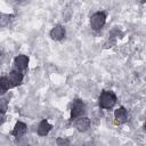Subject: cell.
Instances as JSON below:
<instances>
[{"label": "cell", "instance_id": "9c48e42d", "mask_svg": "<svg viewBox=\"0 0 146 146\" xmlns=\"http://www.w3.org/2000/svg\"><path fill=\"white\" fill-rule=\"evenodd\" d=\"M52 125L47 121V120H42L39 124V128H38V133L39 136H46L48 135V132L51 130Z\"/></svg>", "mask_w": 146, "mask_h": 146}, {"label": "cell", "instance_id": "ba28073f", "mask_svg": "<svg viewBox=\"0 0 146 146\" xmlns=\"http://www.w3.org/2000/svg\"><path fill=\"white\" fill-rule=\"evenodd\" d=\"M26 130H27L26 124H25L24 122L18 121V122H16V124H15V128H14V130H13V135H14L16 138H19V137H22V136L25 135Z\"/></svg>", "mask_w": 146, "mask_h": 146}, {"label": "cell", "instance_id": "7a4b0ae2", "mask_svg": "<svg viewBox=\"0 0 146 146\" xmlns=\"http://www.w3.org/2000/svg\"><path fill=\"white\" fill-rule=\"evenodd\" d=\"M105 22H106V15H105V13H103V11L95 13L91 16V18H90L91 29L95 30V31H98V30H100L105 25Z\"/></svg>", "mask_w": 146, "mask_h": 146}, {"label": "cell", "instance_id": "6da1fadb", "mask_svg": "<svg viewBox=\"0 0 146 146\" xmlns=\"http://www.w3.org/2000/svg\"><path fill=\"white\" fill-rule=\"evenodd\" d=\"M116 104V96L111 90H104L99 96V106L105 110L112 108Z\"/></svg>", "mask_w": 146, "mask_h": 146}, {"label": "cell", "instance_id": "5b68a950", "mask_svg": "<svg viewBox=\"0 0 146 146\" xmlns=\"http://www.w3.org/2000/svg\"><path fill=\"white\" fill-rule=\"evenodd\" d=\"M9 82H10V87H16L18 84H21L22 80H23V74L19 72V70H14L9 73Z\"/></svg>", "mask_w": 146, "mask_h": 146}, {"label": "cell", "instance_id": "3957f363", "mask_svg": "<svg viewBox=\"0 0 146 146\" xmlns=\"http://www.w3.org/2000/svg\"><path fill=\"white\" fill-rule=\"evenodd\" d=\"M84 110H86V106L83 104L82 100L80 99H75L72 104V110H71V119H76L79 116H81L83 113H84Z\"/></svg>", "mask_w": 146, "mask_h": 146}, {"label": "cell", "instance_id": "5bb4252c", "mask_svg": "<svg viewBox=\"0 0 146 146\" xmlns=\"http://www.w3.org/2000/svg\"><path fill=\"white\" fill-rule=\"evenodd\" d=\"M145 129H146V123H145Z\"/></svg>", "mask_w": 146, "mask_h": 146}, {"label": "cell", "instance_id": "8992f818", "mask_svg": "<svg viewBox=\"0 0 146 146\" xmlns=\"http://www.w3.org/2000/svg\"><path fill=\"white\" fill-rule=\"evenodd\" d=\"M14 64H15V67L19 71H23L29 65V57L25 56V55H18L15 60H14Z\"/></svg>", "mask_w": 146, "mask_h": 146}, {"label": "cell", "instance_id": "30bf717a", "mask_svg": "<svg viewBox=\"0 0 146 146\" xmlns=\"http://www.w3.org/2000/svg\"><path fill=\"white\" fill-rule=\"evenodd\" d=\"M75 127L79 131H86L90 127V120L88 117H80L75 122Z\"/></svg>", "mask_w": 146, "mask_h": 146}, {"label": "cell", "instance_id": "7c38bea8", "mask_svg": "<svg viewBox=\"0 0 146 146\" xmlns=\"http://www.w3.org/2000/svg\"><path fill=\"white\" fill-rule=\"evenodd\" d=\"M7 110V103L5 99H1V113H5Z\"/></svg>", "mask_w": 146, "mask_h": 146}, {"label": "cell", "instance_id": "277c9868", "mask_svg": "<svg viewBox=\"0 0 146 146\" xmlns=\"http://www.w3.org/2000/svg\"><path fill=\"white\" fill-rule=\"evenodd\" d=\"M114 117H115V123L116 124H122V123H125L128 121V113H127V110L121 106L119 107L117 110H115L114 112Z\"/></svg>", "mask_w": 146, "mask_h": 146}, {"label": "cell", "instance_id": "4fadbf2b", "mask_svg": "<svg viewBox=\"0 0 146 146\" xmlns=\"http://www.w3.org/2000/svg\"><path fill=\"white\" fill-rule=\"evenodd\" d=\"M57 144L58 145H68V140H66V139H62V138H58L57 139Z\"/></svg>", "mask_w": 146, "mask_h": 146}, {"label": "cell", "instance_id": "52a82bcc", "mask_svg": "<svg viewBox=\"0 0 146 146\" xmlns=\"http://www.w3.org/2000/svg\"><path fill=\"white\" fill-rule=\"evenodd\" d=\"M50 36L54 40H62L65 36V30L62 25H56L52 27V30L50 31Z\"/></svg>", "mask_w": 146, "mask_h": 146}, {"label": "cell", "instance_id": "8fae6325", "mask_svg": "<svg viewBox=\"0 0 146 146\" xmlns=\"http://www.w3.org/2000/svg\"><path fill=\"white\" fill-rule=\"evenodd\" d=\"M0 87H1V92H2V94H5L9 88H11V87H10L9 79L6 78V76H2V78L0 79Z\"/></svg>", "mask_w": 146, "mask_h": 146}]
</instances>
